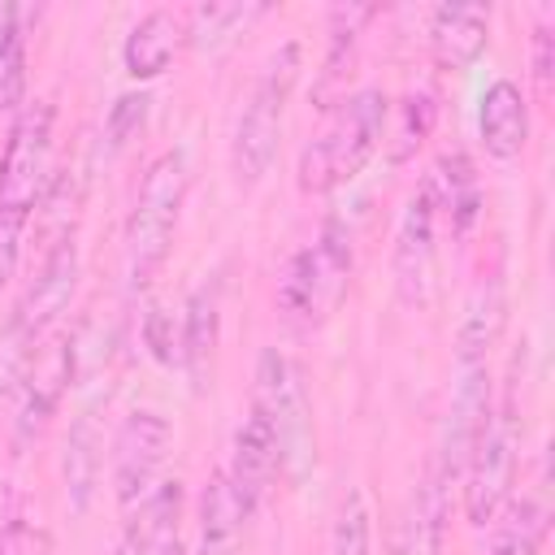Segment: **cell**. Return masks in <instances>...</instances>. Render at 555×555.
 <instances>
[{
  "label": "cell",
  "instance_id": "10",
  "mask_svg": "<svg viewBox=\"0 0 555 555\" xmlns=\"http://www.w3.org/2000/svg\"><path fill=\"white\" fill-rule=\"evenodd\" d=\"M74 286H78V238L61 243L56 251H48V256L39 260V269H35V278H30V286H26V295H22L17 308H13L9 330H17L22 338L39 343V338L52 330V321L69 308Z\"/></svg>",
  "mask_w": 555,
  "mask_h": 555
},
{
  "label": "cell",
  "instance_id": "32",
  "mask_svg": "<svg viewBox=\"0 0 555 555\" xmlns=\"http://www.w3.org/2000/svg\"><path fill=\"white\" fill-rule=\"evenodd\" d=\"M529 74H533L538 100H551V78H555V39H551V26H538V30H533V43H529Z\"/></svg>",
  "mask_w": 555,
  "mask_h": 555
},
{
  "label": "cell",
  "instance_id": "11",
  "mask_svg": "<svg viewBox=\"0 0 555 555\" xmlns=\"http://www.w3.org/2000/svg\"><path fill=\"white\" fill-rule=\"evenodd\" d=\"M225 477H230V486L238 490V499H243L247 512H256V507L269 499L273 481L282 477L278 438H273V429H269L260 416H251V412H247V421L234 429V447H230V468H225Z\"/></svg>",
  "mask_w": 555,
  "mask_h": 555
},
{
  "label": "cell",
  "instance_id": "18",
  "mask_svg": "<svg viewBox=\"0 0 555 555\" xmlns=\"http://www.w3.org/2000/svg\"><path fill=\"white\" fill-rule=\"evenodd\" d=\"M247 516L251 512L243 507L225 468L208 473V481L199 490V555H234L238 542H243Z\"/></svg>",
  "mask_w": 555,
  "mask_h": 555
},
{
  "label": "cell",
  "instance_id": "34",
  "mask_svg": "<svg viewBox=\"0 0 555 555\" xmlns=\"http://www.w3.org/2000/svg\"><path fill=\"white\" fill-rule=\"evenodd\" d=\"M22 17H30L26 9H17V4H0V43L9 39V35H17L22 30Z\"/></svg>",
  "mask_w": 555,
  "mask_h": 555
},
{
  "label": "cell",
  "instance_id": "22",
  "mask_svg": "<svg viewBox=\"0 0 555 555\" xmlns=\"http://www.w3.org/2000/svg\"><path fill=\"white\" fill-rule=\"evenodd\" d=\"M425 191H429V199H434V212H438V208H451L455 234H464V230L477 221L481 195H477V173H473L468 156H460V152L442 156V160L434 165V178L425 182Z\"/></svg>",
  "mask_w": 555,
  "mask_h": 555
},
{
  "label": "cell",
  "instance_id": "4",
  "mask_svg": "<svg viewBox=\"0 0 555 555\" xmlns=\"http://www.w3.org/2000/svg\"><path fill=\"white\" fill-rule=\"evenodd\" d=\"M516 451H520V416H516V403L503 399V403H490L486 421H481V434L468 451V464H464V516L486 529L499 507L512 499V486H516Z\"/></svg>",
  "mask_w": 555,
  "mask_h": 555
},
{
  "label": "cell",
  "instance_id": "15",
  "mask_svg": "<svg viewBox=\"0 0 555 555\" xmlns=\"http://www.w3.org/2000/svg\"><path fill=\"white\" fill-rule=\"evenodd\" d=\"M178 507H182V486L160 481L143 503L130 507V520L117 533L108 555H160L165 546H173L178 542Z\"/></svg>",
  "mask_w": 555,
  "mask_h": 555
},
{
  "label": "cell",
  "instance_id": "27",
  "mask_svg": "<svg viewBox=\"0 0 555 555\" xmlns=\"http://www.w3.org/2000/svg\"><path fill=\"white\" fill-rule=\"evenodd\" d=\"M429 130H434V104H429V95H408L399 104V126L390 134V160L403 165L408 156H416V147L429 139Z\"/></svg>",
  "mask_w": 555,
  "mask_h": 555
},
{
  "label": "cell",
  "instance_id": "20",
  "mask_svg": "<svg viewBox=\"0 0 555 555\" xmlns=\"http://www.w3.org/2000/svg\"><path fill=\"white\" fill-rule=\"evenodd\" d=\"M503 317H507V299H503V286L490 278L473 291L464 317H460V330H455V369H477L490 360L499 334H503Z\"/></svg>",
  "mask_w": 555,
  "mask_h": 555
},
{
  "label": "cell",
  "instance_id": "13",
  "mask_svg": "<svg viewBox=\"0 0 555 555\" xmlns=\"http://www.w3.org/2000/svg\"><path fill=\"white\" fill-rule=\"evenodd\" d=\"M377 17V4H334L330 9V48L321 61V78L312 87V100L321 113H330L338 100H347V78L356 65V48H360V30Z\"/></svg>",
  "mask_w": 555,
  "mask_h": 555
},
{
  "label": "cell",
  "instance_id": "25",
  "mask_svg": "<svg viewBox=\"0 0 555 555\" xmlns=\"http://www.w3.org/2000/svg\"><path fill=\"white\" fill-rule=\"evenodd\" d=\"M217 321H221V299H217V286H199L182 312V364L191 373L204 369V360L212 356L217 347Z\"/></svg>",
  "mask_w": 555,
  "mask_h": 555
},
{
  "label": "cell",
  "instance_id": "19",
  "mask_svg": "<svg viewBox=\"0 0 555 555\" xmlns=\"http://www.w3.org/2000/svg\"><path fill=\"white\" fill-rule=\"evenodd\" d=\"M61 473H65L69 507H74V512H87V507H91V494H95V486H100V473H104V429H100L95 408H87V412L69 425L65 455H61Z\"/></svg>",
  "mask_w": 555,
  "mask_h": 555
},
{
  "label": "cell",
  "instance_id": "31",
  "mask_svg": "<svg viewBox=\"0 0 555 555\" xmlns=\"http://www.w3.org/2000/svg\"><path fill=\"white\" fill-rule=\"evenodd\" d=\"M0 555H52V538L35 520H9L0 529Z\"/></svg>",
  "mask_w": 555,
  "mask_h": 555
},
{
  "label": "cell",
  "instance_id": "33",
  "mask_svg": "<svg viewBox=\"0 0 555 555\" xmlns=\"http://www.w3.org/2000/svg\"><path fill=\"white\" fill-rule=\"evenodd\" d=\"M30 217H17V212H0V286L13 278L17 269V251H22V230H26Z\"/></svg>",
  "mask_w": 555,
  "mask_h": 555
},
{
  "label": "cell",
  "instance_id": "12",
  "mask_svg": "<svg viewBox=\"0 0 555 555\" xmlns=\"http://www.w3.org/2000/svg\"><path fill=\"white\" fill-rule=\"evenodd\" d=\"M434 199L421 186L403 212L399 238H395V286L403 304H425L429 278H434Z\"/></svg>",
  "mask_w": 555,
  "mask_h": 555
},
{
  "label": "cell",
  "instance_id": "29",
  "mask_svg": "<svg viewBox=\"0 0 555 555\" xmlns=\"http://www.w3.org/2000/svg\"><path fill=\"white\" fill-rule=\"evenodd\" d=\"M143 343L160 364H182V317L156 304L143 321Z\"/></svg>",
  "mask_w": 555,
  "mask_h": 555
},
{
  "label": "cell",
  "instance_id": "14",
  "mask_svg": "<svg viewBox=\"0 0 555 555\" xmlns=\"http://www.w3.org/2000/svg\"><path fill=\"white\" fill-rule=\"evenodd\" d=\"M477 130H481V147L494 160H516L525 152L529 139V100L512 78H494L481 91V108H477Z\"/></svg>",
  "mask_w": 555,
  "mask_h": 555
},
{
  "label": "cell",
  "instance_id": "24",
  "mask_svg": "<svg viewBox=\"0 0 555 555\" xmlns=\"http://www.w3.org/2000/svg\"><path fill=\"white\" fill-rule=\"evenodd\" d=\"M264 13H269V4H195V9L182 13V22H186V43L217 52V48H225L234 35H243V30H247L256 17H264Z\"/></svg>",
  "mask_w": 555,
  "mask_h": 555
},
{
  "label": "cell",
  "instance_id": "8",
  "mask_svg": "<svg viewBox=\"0 0 555 555\" xmlns=\"http://www.w3.org/2000/svg\"><path fill=\"white\" fill-rule=\"evenodd\" d=\"M173 429L160 412H130L113 438V494L130 512L160 486V468L169 460Z\"/></svg>",
  "mask_w": 555,
  "mask_h": 555
},
{
  "label": "cell",
  "instance_id": "6",
  "mask_svg": "<svg viewBox=\"0 0 555 555\" xmlns=\"http://www.w3.org/2000/svg\"><path fill=\"white\" fill-rule=\"evenodd\" d=\"M52 156H56V108L52 100H35L17 113L0 156V212L30 217V208L43 199L56 173Z\"/></svg>",
  "mask_w": 555,
  "mask_h": 555
},
{
  "label": "cell",
  "instance_id": "28",
  "mask_svg": "<svg viewBox=\"0 0 555 555\" xmlns=\"http://www.w3.org/2000/svg\"><path fill=\"white\" fill-rule=\"evenodd\" d=\"M26 95V30L0 43V113H13Z\"/></svg>",
  "mask_w": 555,
  "mask_h": 555
},
{
  "label": "cell",
  "instance_id": "5",
  "mask_svg": "<svg viewBox=\"0 0 555 555\" xmlns=\"http://www.w3.org/2000/svg\"><path fill=\"white\" fill-rule=\"evenodd\" d=\"M347 278H351V243L330 221L317 243L299 247L286 260V269L278 278V304H282V312L291 321L312 325V321H321V317L334 312V304L347 291Z\"/></svg>",
  "mask_w": 555,
  "mask_h": 555
},
{
  "label": "cell",
  "instance_id": "16",
  "mask_svg": "<svg viewBox=\"0 0 555 555\" xmlns=\"http://www.w3.org/2000/svg\"><path fill=\"white\" fill-rule=\"evenodd\" d=\"M490 43V9L486 4H438L429 17V48L442 69L473 65Z\"/></svg>",
  "mask_w": 555,
  "mask_h": 555
},
{
  "label": "cell",
  "instance_id": "26",
  "mask_svg": "<svg viewBox=\"0 0 555 555\" xmlns=\"http://www.w3.org/2000/svg\"><path fill=\"white\" fill-rule=\"evenodd\" d=\"M330 555H373V512L364 490H351L330 529Z\"/></svg>",
  "mask_w": 555,
  "mask_h": 555
},
{
  "label": "cell",
  "instance_id": "1",
  "mask_svg": "<svg viewBox=\"0 0 555 555\" xmlns=\"http://www.w3.org/2000/svg\"><path fill=\"white\" fill-rule=\"evenodd\" d=\"M386 117H390V100L373 87L338 100L325 113V126L299 152V169H295L299 191L304 195H325V191L351 182L373 160V152L382 147Z\"/></svg>",
  "mask_w": 555,
  "mask_h": 555
},
{
  "label": "cell",
  "instance_id": "17",
  "mask_svg": "<svg viewBox=\"0 0 555 555\" xmlns=\"http://www.w3.org/2000/svg\"><path fill=\"white\" fill-rule=\"evenodd\" d=\"M182 39H186V22H182L178 9H152V13H143L130 26L126 43H121L126 74L130 78H156V74H165L169 61H173V52L182 48Z\"/></svg>",
  "mask_w": 555,
  "mask_h": 555
},
{
  "label": "cell",
  "instance_id": "23",
  "mask_svg": "<svg viewBox=\"0 0 555 555\" xmlns=\"http://www.w3.org/2000/svg\"><path fill=\"white\" fill-rule=\"evenodd\" d=\"M490 525H494L490 555H538V546L546 538V503H538L533 494L507 499Z\"/></svg>",
  "mask_w": 555,
  "mask_h": 555
},
{
  "label": "cell",
  "instance_id": "7",
  "mask_svg": "<svg viewBox=\"0 0 555 555\" xmlns=\"http://www.w3.org/2000/svg\"><path fill=\"white\" fill-rule=\"evenodd\" d=\"M251 416H260L282 451V468L299 473V460H308V438H312V416H308V395L295 360L278 347H264L256 360V386H251Z\"/></svg>",
  "mask_w": 555,
  "mask_h": 555
},
{
  "label": "cell",
  "instance_id": "9",
  "mask_svg": "<svg viewBox=\"0 0 555 555\" xmlns=\"http://www.w3.org/2000/svg\"><path fill=\"white\" fill-rule=\"evenodd\" d=\"M74 334H43L30 351V364H26V377L17 386L22 395V408H17V434L30 438L48 425V416L56 412L61 395L69 390L74 382Z\"/></svg>",
  "mask_w": 555,
  "mask_h": 555
},
{
  "label": "cell",
  "instance_id": "3",
  "mask_svg": "<svg viewBox=\"0 0 555 555\" xmlns=\"http://www.w3.org/2000/svg\"><path fill=\"white\" fill-rule=\"evenodd\" d=\"M299 61H304L299 43H282L264 61V69L256 74V82L243 100V113H238L234 139H230V169H234L238 186H256L278 156L286 104H291V91L299 78Z\"/></svg>",
  "mask_w": 555,
  "mask_h": 555
},
{
  "label": "cell",
  "instance_id": "2",
  "mask_svg": "<svg viewBox=\"0 0 555 555\" xmlns=\"http://www.w3.org/2000/svg\"><path fill=\"white\" fill-rule=\"evenodd\" d=\"M186 199V156L160 152L134 191V208L126 217V282L130 291H147L160 264L169 260L173 230Z\"/></svg>",
  "mask_w": 555,
  "mask_h": 555
},
{
  "label": "cell",
  "instance_id": "30",
  "mask_svg": "<svg viewBox=\"0 0 555 555\" xmlns=\"http://www.w3.org/2000/svg\"><path fill=\"white\" fill-rule=\"evenodd\" d=\"M147 91H126V95H117V104L108 108V143L113 147H126L139 130H143V121H147Z\"/></svg>",
  "mask_w": 555,
  "mask_h": 555
},
{
  "label": "cell",
  "instance_id": "21",
  "mask_svg": "<svg viewBox=\"0 0 555 555\" xmlns=\"http://www.w3.org/2000/svg\"><path fill=\"white\" fill-rule=\"evenodd\" d=\"M82 199H87V169L82 165H65L52 173L43 199L35 204V230H39V243H43V256L56 251L61 243L78 238V212H82Z\"/></svg>",
  "mask_w": 555,
  "mask_h": 555
}]
</instances>
